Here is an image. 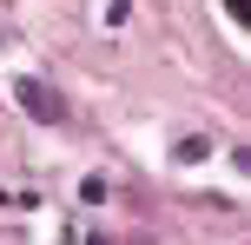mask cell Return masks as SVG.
Masks as SVG:
<instances>
[{"label":"cell","mask_w":251,"mask_h":245,"mask_svg":"<svg viewBox=\"0 0 251 245\" xmlns=\"http://www.w3.org/2000/svg\"><path fill=\"white\" fill-rule=\"evenodd\" d=\"M20 100L33 106L40 119H53V126H60V119H66V100H60V93H53V86H40V80H26V86H20Z\"/></svg>","instance_id":"6da1fadb"}]
</instances>
